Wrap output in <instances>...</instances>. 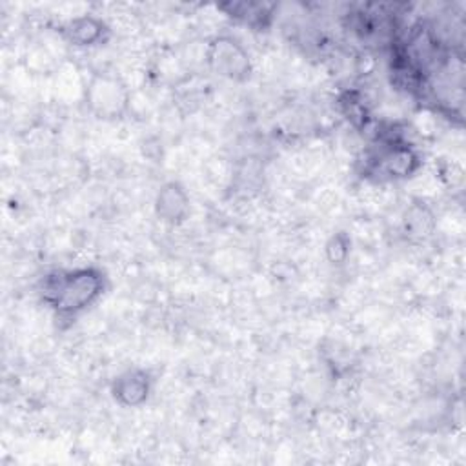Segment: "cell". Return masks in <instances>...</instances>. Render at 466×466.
<instances>
[{
  "mask_svg": "<svg viewBox=\"0 0 466 466\" xmlns=\"http://www.w3.org/2000/svg\"><path fill=\"white\" fill-rule=\"evenodd\" d=\"M220 9H226V13L242 24H248L251 27H266L273 15V5L269 4H257V2H235L220 5Z\"/></svg>",
  "mask_w": 466,
  "mask_h": 466,
  "instance_id": "obj_8",
  "label": "cell"
},
{
  "mask_svg": "<svg viewBox=\"0 0 466 466\" xmlns=\"http://www.w3.org/2000/svg\"><path fill=\"white\" fill-rule=\"evenodd\" d=\"M155 211L167 224L182 222L189 211V198L184 187L178 182L164 184L157 193Z\"/></svg>",
  "mask_w": 466,
  "mask_h": 466,
  "instance_id": "obj_6",
  "label": "cell"
},
{
  "mask_svg": "<svg viewBox=\"0 0 466 466\" xmlns=\"http://www.w3.org/2000/svg\"><path fill=\"white\" fill-rule=\"evenodd\" d=\"M419 166V155L399 138H384L368 157V171L388 178L410 177Z\"/></svg>",
  "mask_w": 466,
  "mask_h": 466,
  "instance_id": "obj_4",
  "label": "cell"
},
{
  "mask_svg": "<svg viewBox=\"0 0 466 466\" xmlns=\"http://www.w3.org/2000/svg\"><path fill=\"white\" fill-rule=\"evenodd\" d=\"M206 60L213 73L235 82H244L251 75V60L248 51L242 47V44L226 35L215 36L208 44Z\"/></svg>",
  "mask_w": 466,
  "mask_h": 466,
  "instance_id": "obj_3",
  "label": "cell"
},
{
  "mask_svg": "<svg viewBox=\"0 0 466 466\" xmlns=\"http://www.w3.org/2000/svg\"><path fill=\"white\" fill-rule=\"evenodd\" d=\"M151 390V379L144 370H127L120 373L111 386V393L122 406H140Z\"/></svg>",
  "mask_w": 466,
  "mask_h": 466,
  "instance_id": "obj_5",
  "label": "cell"
},
{
  "mask_svg": "<svg viewBox=\"0 0 466 466\" xmlns=\"http://www.w3.org/2000/svg\"><path fill=\"white\" fill-rule=\"evenodd\" d=\"M86 106L96 118H120L129 107V91L118 76L95 73L86 86Z\"/></svg>",
  "mask_w": 466,
  "mask_h": 466,
  "instance_id": "obj_2",
  "label": "cell"
},
{
  "mask_svg": "<svg viewBox=\"0 0 466 466\" xmlns=\"http://www.w3.org/2000/svg\"><path fill=\"white\" fill-rule=\"evenodd\" d=\"M62 36L73 46H95L106 38V24L91 15H82L67 20L62 29Z\"/></svg>",
  "mask_w": 466,
  "mask_h": 466,
  "instance_id": "obj_7",
  "label": "cell"
},
{
  "mask_svg": "<svg viewBox=\"0 0 466 466\" xmlns=\"http://www.w3.org/2000/svg\"><path fill=\"white\" fill-rule=\"evenodd\" d=\"M104 280V273L93 266L53 271L42 280V300L58 317H73L102 295Z\"/></svg>",
  "mask_w": 466,
  "mask_h": 466,
  "instance_id": "obj_1",
  "label": "cell"
}]
</instances>
